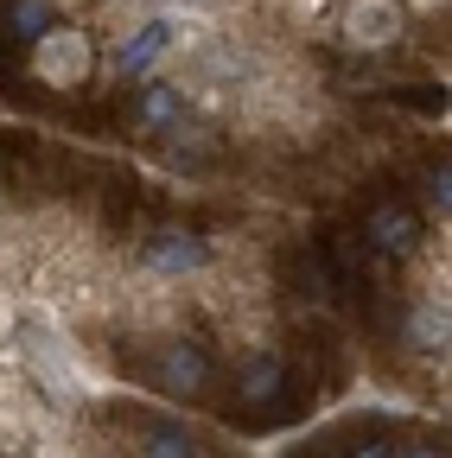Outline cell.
Instances as JSON below:
<instances>
[{"instance_id": "obj_18", "label": "cell", "mask_w": 452, "mask_h": 458, "mask_svg": "<svg viewBox=\"0 0 452 458\" xmlns=\"http://www.w3.org/2000/svg\"><path fill=\"white\" fill-rule=\"evenodd\" d=\"M0 458H38V452H26V445H13V452H0Z\"/></svg>"}, {"instance_id": "obj_6", "label": "cell", "mask_w": 452, "mask_h": 458, "mask_svg": "<svg viewBox=\"0 0 452 458\" xmlns=\"http://www.w3.org/2000/svg\"><path fill=\"white\" fill-rule=\"evenodd\" d=\"M331 26L351 51H395L408 38V7L402 0H337Z\"/></svg>"}, {"instance_id": "obj_14", "label": "cell", "mask_w": 452, "mask_h": 458, "mask_svg": "<svg viewBox=\"0 0 452 458\" xmlns=\"http://www.w3.org/2000/svg\"><path fill=\"white\" fill-rule=\"evenodd\" d=\"M395 452H402V439H388V433H370V439H357L345 458H395Z\"/></svg>"}, {"instance_id": "obj_13", "label": "cell", "mask_w": 452, "mask_h": 458, "mask_svg": "<svg viewBox=\"0 0 452 458\" xmlns=\"http://www.w3.org/2000/svg\"><path fill=\"white\" fill-rule=\"evenodd\" d=\"M421 204H427V216H439V229H446V216H452V165L439 159V165H427V179H421Z\"/></svg>"}, {"instance_id": "obj_2", "label": "cell", "mask_w": 452, "mask_h": 458, "mask_svg": "<svg viewBox=\"0 0 452 458\" xmlns=\"http://www.w3.org/2000/svg\"><path fill=\"white\" fill-rule=\"evenodd\" d=\"M96 64H102L96 32L77 26V20H51L38 38H26V77H32L45 96H77V89H90Z\"/></svg>"}, {"instance_id": "obj_15", "label": "cell", "mask_w": 452, "mask_h": 458, "mask_svg": "<svg viewBox=\"0 0 452 458\" xmlns=\"http://www.w3.org/2000/svg\"><path fill=\"white\" fill-rule=\"evenodd\" d=\"M13 331H20V300L7 293V286H0V351L13 344Z\"/></svg>"}, {"instance_id": "obj_8", "label": "cell", "mask_w": 452, "mask_h": 458, "mask_svg": "<svg viewBox=\"0 0 452 458\" xmlns=\"http://www.w3.org/2000/svg\"><path fill=\"white\" fill-rule=\"evenodd\" d=\"M287 357L280 351H268V344H249V351L236 357V376H230V388H236V414H268L280 394H287Z\"/></svg>"}, {"instance_id": "obj_9", "label": "cell", "mask_w": 452, "mask_h": 458, "mask_svg": "<svg viewBox=\"0 0 452 458\" xmlns=\"http://www.w3.org/2000/svg\"><path fill=\"white\" fill-rule=\"evenodd\" d=\"M363 242H370V255L408 261V255H421V249H427V229H421V216H414L408 204L382 198V204H370V216H363Z\"/></svg>"}, {"instance_id": "obj_16", "label": "cell", "mask_w": 452, "mask_h": 458, "mask_svg": "<svg viewBox=\"0 0 452 458\" xmlns=\"http://www.w3.org/2000/svg\"><path fill=\"white\" fill-rule=\"evenodd\" d=\"M395 458H446V439H402Z\"/></svg>"}, {"instance_id": "obj_7", "label": "cell", "mask_w": 452, "mask_h": 458, "mask_svg": "<svg viewBox=\"0 0 452 458\" xmlns=\"http://www.w3.org/2000/svg\"><path fill=\"white\" fill-rule=\"evenodd\" d=\"M192 114V96H185V83H173V77H141V83H128V134L134 140H159L166 128H179Z\"/></svg>"}, {"instance_id": "obj_19", "label": "cell", "mask_w": 452, "mask_h": 458, "mask_svg": "<svg viewBox=\"0 0 452 458\" xmlns=\"http://www.w3.org/2000/svg\"><path fill=\"white\" fill-rule=\"evenodd\" d=\"M185 7H217V0H185Z\"/></svg>"}, {"instance_id": "obj_1", "label": "cell", "mask_w": 452, "mask_h": 458, "mask_svg": "<svg viewBox=\"0 0 452 458\" xmlns=\"http://www.w3.org/2000/svg\"><path fill=\"white\" fill-rule=\"evenodd\" d=\"M20 357H26V382L38 388V401L51 414H77L96 401V376L83 363V344L58 325L51 306H32V318L20 312Z\"/></svg>"}, {"instance_id": "obj_12", "label": "cell", "mask_w": 452, "mask_h": 458, "mask_svg": "<svg viewBox=\"0 0 452 458\" xmlns=\"http://www.w3.org/2000/svg\"><path fill=\"white\" fill-rule=\"evenodd\" d=\"M64 0H7V13H0V32L7 38H38L51 20H58Z\"/></svg>"}, {"instance_id": "obj_11", "label": "cell", "mask_w": 452, "mask_h": 458, "mask_svg": "<svg viewBox=\"0 0 452 458\" xmlns=\"http://www.w3.org/2000/svg\"><path fill=\"white\" fill-rule=\"evenodd\" d=\"M134 458H204V439L179 420V414H141L128 427Z\"/></svg>"}, {"instance_id": "obj_4", "label": "cell", "mask_w": 452, "mask_h": 458, "mask_svg": "<svg viewBox=\"0 0 452 458\" xmlns=\"http://www.w3.org/2000/svg\"><path fill=\"white\" fill-rule=\"evenodd\" d=\"M147 388L166 394V401L198 408V401H210V388H217V357L192 331H166V337H153V351H147Z\"/></svg>"}, {"instance_id": "obj_17", "label": "cell", "mask_w": 452, "mask_h": 458, "mask_svg": "<svg viewBox=\"0 0 452 458\" xmlns=\"http://www.w3.org/2000/svg\"><path fill=\"white\" fill-rule=\"evenodd\" d=\"M402 7H408V13H439L446 0H402Z\"/></svg>"}, {"instance_id": "obj_3", "label": "cell", "mask_w": 452, "mask_h": 458, "mask_svg": "<svg viewBox=\"0 0 452 458\" xmlns=\"http://www.w3.org/2000/svg\"><path fill=\"white\" fill-rule=\"evenodd\" d=\"M210 261H217V242L198 223H153L134 242V274L147 286H159V293L166 286H198L210 274Z\"/></svg>"}, {"instance_id": "obj_10", "label": "cell", "mask_w": 452, "mask_h": 458, "mask_svg": "<svg viewBox=\"0 0 452 458\" xmlns=\"http://www.w3.org/2000/svg\"><path fill=\"white\" fill-rule=\"evenodd\" d=\"M217 159H223V134L204 128V122H192V114H185L179 128L159 134V165H166V172H185V179H198V172H210Z\"/></svg>"}, {"instance_id": "obj_5", "label": "cell", "mask_w": 452, "mask_h": 458, "mask_svg": "<svg viewBox=\"0 0 452 458\" xmlns=\"http://www.w3.org/2000/svg\"><path fill=\"white\" fill-rule=\"evenodd\" d=\"M179 45H185V20L166 13V7H147V13H134V20L115 32V45H108V77H115V83H141V77H153Z\"/></svg>"}]
</instances>
